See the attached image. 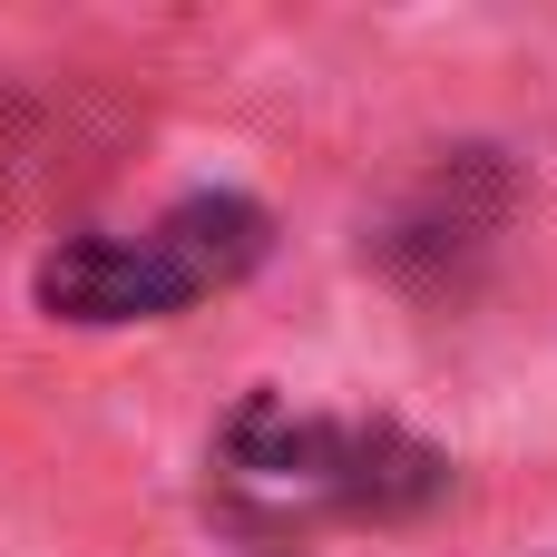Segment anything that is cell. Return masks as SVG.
<instances>
[{"label": "cell", "mask_w": 557, "mask_h": 557, "mask_svg": "<svg viewBox=\"0 0 557 557\" xmlns=\"http://www.w3.org/2000/svg\"><path fill=\"white\" fill-rule=\"evenodd\" d=\"M509 215H519V166H509L499 147H441V157L401 186V206L382 215L372 255H382L401 284L441 294V284H460V274L509 235Z\"/></svg>", "instance_id": "3"}, {"label": "cell", "mask_w": 557, "mask_h": 557, "mask_svg": "<svg viewBox=\"0 0 557 557\" xmlns=\"http://www.w3.org/2000/svg\"><path fill=\"white\" fill-rule=\"evenodd\" d=\"M450 499V450H431L401 421H333L294 411L284 392H245L206 450V509L245 548H294L333 519H431Z\"/></svg>", "instance_id": "1"}, {"label": "cell", "mask_w": 557, "mask_h": 557, "mask_svg": "<svg viewBox=\"0 0 557 557\" xmlns=\"http://www.w3.org/2000/svg\"><path fill=\"white\" fill-rule=\"evenodd\" d=\"M274 255V215L235 186H206V196H176L157 225L117 235V225H78L39 255L29 294L49 323H78V333H108V323H166L225 284H245L255 264Z\"/></svg>", "instance_id": "2"}]
</instances>
